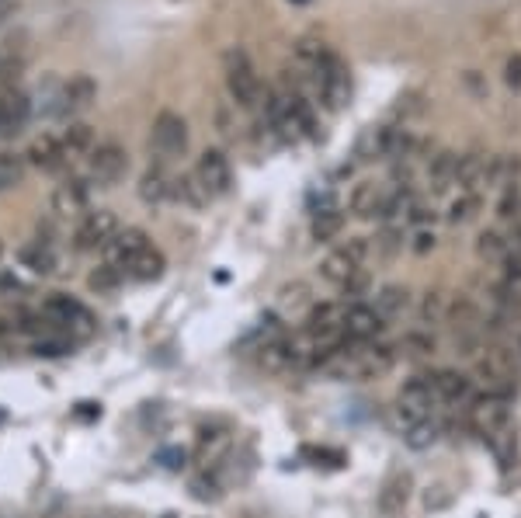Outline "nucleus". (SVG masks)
Here are the masks:
<instances>
[{
    "instance_id": "nucleus-1",
    "label": "nucleus",
    "mask_w": 521,
    "mask_h": 518,
    "mask_svg": "<svg viewBox=\"0 0 521 518\" xmlns=\"http://www.w3.org/2000/svg\"><path fill=\"white\" fill-rule=\"evenodd\" d=\"M264 119L268 129L282 143H299L317 136V119L299 91H268L264 98Z\"/></svg>"
},
{
    "instance_id": "nucleus-2",
    "label": "nucleus",
    "mask_w": 521,
    "mask_h": 518,
    "mask_svg": "<svg viewBox=\"0 0 521 518\" xmlns=\"http://www.w3.org/2000/svg\"><path fill=\"white\" fill-rule=\"evenodd\" d=\"M438 390H435V379L431 372H417L410 376L407 383L400 386V397H396V414H400L403 428H414L424 425V421H435L438 418Z\"/></svg>"
},
{
    "instance_id": "nucleus-3",
    "label": "nucleus",
    "mask_w": 521,
    "mask_h": 518,
    "mask_svg": "<svg viewBox=\"0 0 521 518\" xmlns=\"http://www.w3.org/2000/svg\"><path fill=\"white\" fill-rule=\"evenodd\" d=\"M369 254H372L369 237H348L341 247H334V251H330L327 258L320 261V279L341 293V289L348 286L351 275H358L365 268Z\"/></svg>"
},
{
    "instance_id": "nucleus-4",
    "label": "nucleus",
    "mask_w": 521,
    "mask_h": 518,
    "mask_svg": "<svg viewBox=\"0 0 521 518\" xmlns=\"http://www.w3.org/2000/svg\"><path fill=\"white\" fill-rule=\"evenodd\" d=\"M223 67H226V91L230 98L237 101L240 108H254L261 101V77L254 70L251 56L244 49H230L223 56Z\"/></svg>"
},
{
    "instance_id": "nucleus-5",
    "label": "nucleus",
    "mask_w": 521,
    "mask_h": 518,
    "mask_svg": "<svg viewBox=\"0 0 521 518\" xmlns=\"http://www.w3.org/2000/svg\"><path fill=\"white\" fill-rule=\"evenodd\" d=\"M310 80L330 112H341V108L351 101V74H348V67H344L341 56L327 53L324 63L310 74Z\"/></svg>"
},
{
    "instance_id": "nucleus-6",
    "label": "nucleus",
    "mask_w": 521,
    "mask_h": 518,
    "mask_svg": "<svg viewBox=\"0 0 521 518\" xmlns=\"http://www.w3.org/2000/svg\"><path fill=\"white\" fill-rule=\"evenodd\" d=\"M466 418L473 425V432L490 439V435L511 425V397H504V393H476L473 404L466 407Z\"/></svg>"
},
{
    "instance_id": "nucleus-7",
    "label": "nucleus",
    "mask_w": 521,
    "mask_h": 518,
    "mask_svg": "<svg viewBox=\"0 0 521 518\" xmlns=\"http://www.w3.org/2000/svg\"><path fill=\"white\" fill-rule=\"evenodd\" d=\"M42 317L53 327H60L63 334H91L94 331V317L80 299L66 296V293H49V299L42 303Z\"/></svg>"
},
{
    "instance_id": "nucleus-8",
    "label": "nucleus",
    "mask_w": 521,
    "mask_h": 518,
    "mask_svg": "<svg viewBox=\"0 0 521 518\" xmlns=\"http://www.w3.org/2000/svg\"><path fill=\"white\" fill-rule=\"evenodd\" d=\"M115 233H119V216L112 209H91L80 216L77 230H73V247L77 251H105Z\"/></svg>"
},
{
    "instance_id": "nucleus-9",
    "label": "nucleus",
    "mask_w": 521,
    "mask_h": 518,
    "mask_svg": "<svg viewBox=\"0 0 521 518\" xmlns=\"http://www.w3.org/2000/svg\"><path fill=\"white\" fill-rule=\"evenodd\" d=\"M150 147L164 160L181 157L188 150V122L178 112H160L150 129Z\"/></svg>"
},
{
    "instance_id": "nucleus-10",
    "label": "nucleus",
    "mask_w": 521,
    "mask_h": 518,
    "mask_svg": "<svg viewBox=\"0 0 521 518\" xmlns=\"http://www.w3.org/2000/svg\"><path fill=\"white\" fill-rule=\"evenodd\" d=\"M94 94H98V87H94V80L87 74H77L70 77L66 84H56L53 94H49V105L46 112L49 115H73V112H84L87 105L94 101Z\"/></svg>"
},
{
    "instance_id": "nucleus-11",
    "label": "nucleus",
    "mask_w": 521,
    "mask_h": 518,
    "mask_svg": "<svg viewBox=\"0 0 521 518\" xmlns=\"http://www.w3.org/2000/svg\"><path fill=\"white\" fill-rule=\"evenodd\" d=\"M515 362L511 355L504 352H487L476 359V379L483 383V393H504V397H511L518 386L515 379Z\"/></svg>"
},
{
    "instance_id": "nucleus-12",
    "label": "nucleus",
    "mask_w": 521,
    "mask_h": 518,
    "mask_svg": "<svg viewBox=\"0 0 521 518\" xmlns=\"http://www.w3.org/2000/svg\"><path fill=\"white\" fill-rule=\"evenodd\" d=\"M129 171V153L119 143H101L87 157V181L91 185H115L119 178H126Z\"/></svg>"
},
{
    "instance_id": "nucleus-13",
    "label": "nucleus",
    "mask_w": 521,
    "mask_h": 518,
    "mask_svg": "<svg viewBox=\"0 0 521 518\" xmlns=\"http://www.w3.org/2000/svg\"><path fill=\"white\" fill-rule=\"evenodd\" d=\"M390 320L376 310L372 303H344V334L351 341H379Z\"/></svg>"
},
{
    "instance_id": "nucleus-14",
    "label": "nucleus",
    "mask_w": 521,
    "mask_h": 518,
    "mask_svg": "<svg viewBox=\"0 0 521 518\" xmlns=\"http://www.w3.org/2000/svg\"><path fill=\"white\" fill-rule=\"evenodd\" d=\"M195 178L202 181V188L209 192V199H223L233 185V167L230 157L223 150H205L195 164Z\"/></svg>"
},
{
    "instance_id": "nucleus-15",
    "label": "nucleus",
    "mask_w": 521,
    "mask_h": 518,
    "mask_svg": "<svg viewBox=\"0 0 521 518\" xmlns=\"http://www.w3.org/2000/svg\"><path fill=\"white\" fill-rule=\"evenodd\" d=\"M306 334L317 341H348L344 334V299L341 303H313L310 313H306Z\"/></svg>"
},
{
    "instance_id": "nucleus-16",
    "label": "nucleus",
    "mask_w": 521,
    "mask_h": 518,
    "mask_svg": "<svg viewBox=\"0 0 521 518\" xmlns=\"http://www.w3.org/2000/svg\"><path fill=\"white\" fill-rule=\"evenodd\" d=\"M146 247H150V237H146L139 226H126V230H119L112 240H108V247L101 251V258H105V265L119 268V272H129V265L146 251Z\"/></svg>"
},
{
    "instance_id": "nucleus-17",
    "label": "nucleus",
    "mask_w": 521,
    "mask_h": 518,
    "mask_svg": "<svg viewBox=\"0 0 521 518\" xmlns=\"http://www.w3.org/2000/svg\"><path fill=\"white\" fill-rule=\"evenodd\" d=\"M431 379H435V390H438L442 407H469L473 404V397H476L473 379L462 376L459 369H435L431 372Z\"/></svg>"
},
{
    "instance_id": "nucleus-18",
    "label": "nucleus",
    "mask_w": 521,
    "mask_h": 518,
    "mask_svg": "<svg viewBox=\"0 0 521 518\" xmlns=\"http://www.w3.org/2000/svg\"><path fill=\"white\" fill-rule=\"evenodd\" d=\"M91 181L87 178H66L53 192V213L56 216H84L91 213Z\"/></svg>"
},
{
    "instance_id": "nucleus-19",
    "label": "nucleus",
    "mask_w": 521,
    "mask_h": 518,
    "mask_svg": "<svg viewBox=\"0 0 521 518\" xmlns=\"http://www.w3.org/2000/svg\"><path fill=\"white\" fill-rule=\"evenodd\" d=\"M28 119H32V101H28V94L21 91H4L0 94V136H18L21 129L28 126Z\"/></svg>"
},
{
    "instance_id": "nucleus-20",
    "label": "nucleus",
    "mask_w": 521,
    "mask_h": 518,
    "mask_svg": "<svg viewBox=\"0 0 521 518\" xmlns=\"http://www.w3.org/2000/svg\"><path fill=\"white\" fill-rule=\"evenodd\" d=\"M386 206V188L376 185V181H358L348 195V213L355 220H379Z\"/></svg>"
},
{
    "instance_id": "nucleus-21",
    "label": "nucleus",
    "mask_w": 521,
    "mask_h": 518,
    "mask_svg": "<svg viewBox=\"0 0 521 518\" xmlns=\"http://www.w3.org/2000/svg\"><path fill=\"white\" fill-rule=\"evenodd\" d=\"M25 160L32 167H39V171H63V167L70 164V160H66V153H63L60 136H53V133H46V136H39V140L28 143Z\"/></svg>"
},
{
    "instance_id": "nucleus-22",
    "label": "nucleus",
    "mask_w": 521,
    "mask_h": 518,
    "mask_svg": "<svg viewBox=\"0 0 521 518\" xmlns=\"http://www.w3.org/2000/svg\"><path fill=\"white\" fill-rule=\"evenodd\" d=\"M487 167H490V153L483 150L459 153V167H456L459 192H476L480 185H487Z\"/></svg>"
},
{
    "instance_id": "nucleus-23",
    "label": "nucleus",
    "mask_w": 521,
    "mask_h": 518,
    "mask_svg": "<svg viewBox=\"0 0 521 518\" xmlns=\"http://www.w3.org/2000/svg\"><path fill=\"white\" fill-rule=\"evenodd\" d=\"M18 258H21V265L28 268V272H35V275H53L56 268H60V258H56V247H53V240H28L25 247L18 251Z\"/></svg>"
},
{
    "instance_id": "nucleus-24",
    "label": "nucleus",
    "mask_w": 521,
    "mask_h": 518,
    "mask_svg": "<svg viewBox=\"0 0 521 518\" xmlns=\"http://www.w3.org/2000/svg\"><path fill=\"white\" fill-rule=\"evenodd\" d=\"M136 192L146 206H164V202L174 195V178L164 171V167H150V171H143V178H139Z\"/></svg>"
},
{
    "instance_id": "nucleus-25",
    "label": "nucleus",
    "mask_w": 521,
    "mask_h": 518,
    "mask_svg": "<svg viewBox=\"0 0 521 518\" xmlns=\"http://www.w3.org/2000/svg\"><path fill=\"white\" fill-rule=\"evenodd\" d=\"M456 167H459V153L456 150H438L435 157L428 160V188L435 195L449 192L456 185Z\"/></svg>"
},
{
    "instance_id": "nucleus-26",
    "label": "nucleus",
    "mask_w": 521,
    "mask_h": 518,
    "mask_svg": "<svg viewBox=\"0 0 521 518\" xmlns=\"http://www.w3.org/2000/svg\"><path fill=\"white\" fill-rule=\"evenodd\" d=\"M515 251H518L515 240L501 230H483L480 237H476V258L490 261V265H504Z\"/></svg>"
},
{
    "instance_id": "nucleus-27",
    "label": "nucleus",
    "mask_w": 521,
    "mask_h": 518,
    "mask_svg": "<svg viewBox=\"0 0 521 518\" xmlns=\"http://www.w3.org/2000/svg\"><path fill=\"white\" fill-rule=\"evenodd\" d=\"M445 324H452V331L459 334V338H473L476 331H480V310H476L473 299L466 296H456L449 303V317H445Z\"/></svg>"
},
{
    "instance_id": "nucleus-28",
    "label": "nucleus",
    "mask_w": 521,
    "mask_h": 518,
    "mask_svg": "<svg viewBox=\"0 0 521 518\" xmlns=\"http://www.w3.org/2000/svg\"><path fill=\"white\" fill-rule=\"evenodd\" d=\"M341 230H344V213L334 206V202H324L310 220L313 240H317V244H330V240L341 237Z\"/></svg>"
},
{
    "instance_id": "nucleus-29",
    "label": "nucleus",
    "mask_w": 521,
    "mask_h": 518,
    "mask_svg": "<svg viewBox=\"0 0 521 518\" xmlns=\"http://www.w3.org/2000/svg\"><path fill=\"white\" fill-rule=\"evenodd\" d=\"M60 143H63V153L66 160H80V157H91L94 153V129L87 122H70V126L60 133Z\"/></svg>"
},
{
    "instance_id": "nucleus-30",
    "label": "nucleus",
    "mask_w": 521,
    "mask_h": 518,
    "mask_svg": "<svg viewBox=\"0 0 521 518\" xmlns=\"http://www.w3.org/2000/svg\"><path fill=\"white\" fill-rule=\"evenodd\" d=\"M164 268H167V258H164V251L160 247H146L143 254H139L136 261L129 265V279H136V282H153V279H160L164 275Z\"/></svg>"
},
{
    "instance_id": "nucleus-31",
    "label": "nucleus",
    "mask_w": 521,
    "mask_h": 518,
    "mask_svg": "<svg viewBox=\"0 0 521 518\" xmlns=\"http://www.w3.org/2000/svg\"><path fill=\"white\" fill-rule=\"evenodd\" d=\"M376 306L379 313H383L386 320H396V317H403V313L410 310V289L407 286H383L376 293Z\"/></svg>"
},
{
    "instance_id": "nucleus-32",
    "label": "nucleus",
    "mask_w": 521,
    "mask_h": 518,
    "mask_svg": "<svg viewBox=\"0 0 521 518\" xmlns=\"http://www.w3.org/2000/svg\"><path fill=\"white\" fill-rule=\"evenodd\" d=\"M174 202H181V206H192V209H202V206H209V192L202 188V181L195 178V171L192 174H181V178H174V195H171Z\"/></svg>"
},
{
    "instance_id": "nucleus-33",
    "label": "nucleus",
    "mask_w": 521,
    "mask_h": 518,
    "mask_svg": "<svg viewBox=\"0 0 521 518\" xmlns=\"http://www.w3.org/2000/svg\"><path fill=\"white\" fill-rule=\"evenodd\" d=\"M480 209H483L480 192H459V199H452L449 209H445V220L452 226H466L480 216Z\"/></svg>"
},
{
    "instance_id": "nucleus-34",
    "label": "nucleus",
    "mask_w": 521,
    "mask_h": 518,
    "mask_svg": "<svg viewBox=\"0 0 521 518\" xmlns=\"http://www.w3.org/2000/svg\"><path fill=\"white\" fill-rule=\"evenodd\" d=\"M435 348H438L435 334L424 331V327H417V331H407V334H403V341H400V355H403V359H431V355H435Z\"/></svg>"
},
{
    "instance_id": "nucleus-35",
    "label": "nucleus",
    "mask_w": 521,
    "mask_h": 518,
    "mask_svg": "<svg viewBox=\"0 0 521 518\" xmlns=\"http://www.w3.org/2000/svg\"><path fill=\"white\" fill-rule=\"evenodd\" d=\"M445 317H449V299L442 293H424L421 306H417V320H421L424 331H431L435 324H445Z\"/></svg>"
},
{
    "instance_id": "nucleus-36",
    "label": "nucleus",
    "mask_w": 521,
    "mask_h": 518,
    "mask_svg": "<svg viewBox=\"0 0 521 518\" xmlns=\"http://www.w3.org/2000/svg\"><path fill=\"white\" fill-rule=\"evenodd\" d=\"M407 477H393L390 484L383 487V494H379V508H383V515H400L403 505H407Z\"/></svg>"
},
{
    "instance_id": "nucleus-37",
    "label": "nucleus",
    "mask_w": 521,
    "mask_h": 518,
    "mask_svg": "<svg viewBox=\"0 0 521 518\" xmlns=\"http://www.w3.org/2000/svg\"><path fill=\"white\" fill-rule=\"evenodd\" d=\"M487 445H490V452H494L501 466H511L518 459V439H515V428H511V425L501 428L497 435H490Z\"/></svg>"
},
{
    "instance_id": "nucleus-38",
    "label": "nucleus",
    "mask_w": 521,
    "mask_h": 518,
    "mask_svg": "<svg viewBox=\"0 0 521 518\" xmlns=\"http://www.w3.org/2000/svg\"><path fill=\"white\" fill-rule=\"evenodd\" d=\"M25 153H0V188H14L21 178H25Z\"/></svg>"
},
{
    "instance_id": "nucleus-39",
    "label": "nucleus",
    "mask_w": 521,
    "mask_h": 518,
    "mask_svg": "<svg viewBox=\"0 0 521 518\" xmlns=\"http://www.w3.org/2000/svg\"><path fill=\"white\" fill-rule=\"evenodd\" d=\"M87 282H91V289H98V293H115V289L126 282V272H119V268H112V265L101 261V268H94Z\"/></svg>"
},
{
    "instance_id": "nucleus-40",
    "label": "nucleus",
    "mask_w": 521,
    "mask_h": 518,
    "mask_svg": "<svg viewBox=\"0 0 521 518\" xmlns=\"http://www.w3.org/2000/svg\"><path fill=\"white\" fill-rule=\"evenodd\" d=\"M438 432H442V425L435 421H424V425H414V428H403V439L407 445H414V449H424V445H431L438 439Z\"/></svg>"
},
{
    "instance_id": "nucleus-41",
    "label": "nucleus",
    "mask_w": 521,
    "mask_h": 518,
    "mask_svg": "<svg viewBox=\"0 0 521 518\" xmlns=\"http://www.w3.org/2000/svg\"><path fill=\"white\" fill-rule=\"evenodd\" d=\"M497 216H501L504 223H518V216H521V188L518 185H508L501 192V202H497Z\"/></svg>"
},
{
    "instance_id": "nucleus-42",
    "label": "nucleus",
    "mask_w": 521,
    "mask_h": 518,
    "mask_svg": "<svg viewBox=\"0 0 521 518\" xmlns=\"http://www.w3.org/2000/svg\"><path fill=\"white\" fill-rule=\"evenodd\" d=\"M403 251V230L400 226H383V233L376 237V254L379 258H396Z\"/></svg>"
},
{
    "instance_id": "nucleus-43",
    "label": "nucleus",
    "mask_w": 521,
    "mask_h": 518,
    "mask_svg": "<svg viewBox=\"0 0 521 518\" xmlns=\"http://www.w3.org/2000/svg\"><path fill=\"white\" fill-rule=\"evenodd\" d=\"M435 244H438V237L431 230H417L414 233V254H428V251H435Z\"/></svg>"
},
{
    "instance_id": "nucleus-44",
    "label": "nucleus",
    "mask_w": 521,
    "mask_h": 518,
    "mask_svg": "<svg viewBox=\"0 0 521 518\" xmlns=\"http://www.w3.org/2000/svg\"><path fill=\"white\" fill-rule=\"evenodd\" d=\"M504 80H508V87H515V91L521 87V53H515L504 63Z\"/></svg>"
},
{
    "instance_id": "nucleus-45",
    "label": "nucleus",
    "mask_w": 521,
    "mask_h": 518,
    "mask_svg": "<svg viewBox=\"0 0 521 518\" xmlns=\"http://www.w3.org/2000/svg\"><path fill=\"white\" fill-rule=\"evenodd\" d=\"M515 359L521 362V334H518V341H515Z\"/></svg>"
},
{
    "instance_id": "nucleus-46",
    "label": "nucleus",
    "mask_w": 521,
    "mask_h": 518,
    "mask_svg": "<svg viewBox=\"0 0 521 518\" xmlns=\"http://www.w3.org/2000/svg\"><path fill=\"white\" fill-rule=\"evenodd\" d=\"M0 258H4V240H0Z\"/></svg>"
},
{
    "instance_id": "nucleus-47",
    "label": "nucleus",
    "mask_w": 521,
    "mask_h": 518,
    "mask_svg": "<svg viewBox=\"0 0 521 518\" xmlns=\"http://www.w3.org/2000/svg\"><path fill=\"white\" fill-rule=\"evenodd\" d=\"M292 4H306V0H292Z\"/></svg>"
},
{
    "instance_id": "nucleus-48",
    "label": "nucleus",
    "mask_w": 521,
    "mask_h": 518,
    "mask_svg": "<svg viewBox=\"0 0 521 518\" xmlns=\"http://www.w3.org/2000/svg\"><path fill=\"white\" fill-rule=\"evenodd\" d=\"M94 518H98V515H94Z\"/></svg>"
}]
</instances>
